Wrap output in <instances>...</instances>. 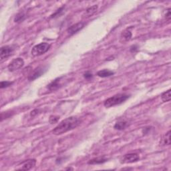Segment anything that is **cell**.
I'll use <instances>...</instances> for the list:
<instances>
[{"label": "cell", "instance_id": "8fae6325", "mask_svg": "<svg viewBox=\"0 0 171 171\" xmlns=\"http://www.w3.org/2000/svg\"><path fill=\"white\" fill-rule=\"evenodd\" d=\"M132 32L130 30V29H126L122 33L121 36H120V41L122 42H126L129 41L132 37Z\"/></svg>", "mask_w": 171, "mask_h": 171}, {"label": "cell", "instance_id": "30bf717a", "mask_svg": "<svg viewBox=\"0 0 171 171\" xmlns=\"http://www.w3.org/2000/svg\"><path fill=\"white\" fill-rule=\"evenodd\" d=\"M62 77H60V78H58L55 79L54 80H53L52 82H51L50 84H48V86H47V88L51 91L57 90V89L59 88L61 86L60 82H61V80H62Z\"/></svg>", "mask_w": 171, "mask_h": 171}, {"label": "cell", "instance_id": "44dd1931", "mask_svg": "<svg viewBox=\"0 0 171 171\" xmlns=\"http://www.w3.org/2000/svg\"><path fill=\"white\" fill-rule=\"evenodd\" d=\"M60 117L57 116H51L50 117V124H55L56 122H58V120H59Z\"/></svg>", "mask_w": 171, "mask_h": 171}, {"label": "cell", "instance_id": "3957f363", "mask_svg": "<svg viewBox=\"0 0 171 171\" xmlns=\"http://www.w3.org/2000/svg\"><path fill=\"white\" fill-rule=\"evenodd\" d=\"M51 45L46 42H42L35 46L31 51L32 55L34 56H39L43 55L50 50Z\"/></svg>", "mask_w": 171, "mask_h": 171}, {"label": "cell", "instance_id": "cb8c5ba5", "mask_svg": "<svg viewBox=\"0 0 171 171\" xmlns=\"http://www.w3.org/2000/svg\"><path fill=\"white\" fill-rule=\"evenodd\" d=\"M38 112H39V110L35 109V110H34L31 112V113H30V114H31L32 116H36V114H37V113H38Z\"/></svg>", "mask_w": 171, "mask_h": 171}, {"label": "cell", "instance_id": "7c38bea8", "mask_svg": "<svg viewBox=\"0 0 171 171\" xmlns=\"http://www.w3.org/2000/svg\"><path fill=\"white\" fill-rule=\"evenodd\" d=\"M114 74V72L111 71V70H100V71L98 72L97 75L100 78H107V77H110L113 76Z\"/></svg>", "mask_w": 171, "mask_h": 171}, {"label": "cell", "instance_id": "5bb4252c", "mask_svg": "<svg viewBox=\"0 0 171 171\" xmlns=\"http://www.w3.org/2000/svg\"><path fill=\"white\" fill-rule=\"evenodd\" d=\"M128 126V122L126 121H120L116 123V125H114V128L116 130H122L125 129Z\"/></svg>", "mask_w": 171, "mask_h": 171}, {"label": "cell", "instance_id": "2e32d148", "mask_svg": "<svg viewBox=\"0 0 171 171\" xmlns=\"http://www.w3.org/2000/svg\"><path fill=\"white\" fill-rule=\"evenodd\" d=\"M107 159L104 158H96L90 160L88 162L89 165H98V164H102L106 162Z\"/></svg>", "mask_w": 171, "mask_h": 171}, {"label": "cell", "instance_id": "9c48e42d", "mask_svg": "<svg viewBox=\"0 0 171 171\" xmlns=\"http://www.w3.org/2000/svg\"><path fill=\"white\" fill-rule=\"evenodd\" d=\"M36 159H30V160L25 161V162L23 163L22 167L20 168V170H29L33 167H34V166L36 165Z\"/></svg>", "mask_w": 171, "mask_h": 171}, {"label": "cell", "instance_id": "7a4b0ae2", "mask_svg": "<svg viewBox=\"0 0 171 171\" xmlns=\"http://www.w3.org/2000/svg\"><path fill=\"white\" fill-rule=\"evenodd\" d=\"M130 97L129 95L126 94H118L114 95L113 96L108 98L105 100L104 105L106 108H110L117 106V105L122 104L126 100H127Z\"/></svg>", "mask_w": 171, "mask_h": 171}, {"label": "cell", "instance_id": "603a6c76", "mask_svg": "<svg viewBox=\"0 0 171 171\" xmlns=\"http://www.w3.org/2000/svg\"><path fill=\"white\" fill-rule=\"evenodd\" d=\"M84 77L86 80H90L93 78V75L90 72H86V73L84 74Z\"/></svg>", "mask_w": 171, "mask_h": 171}, {"label": "cell", "instance_id": "52a82bcc", "mask_svg": "<svg viewBox=\"0 0 171 171\" xmlns=\"http://www.w3.org/2000/svg\"><path fill=\"white\" fill-rule=\"evenodd\" d=\"M139 155L137 153H129L125 154L122 159V163H133L139 161Z\"/></svg>", "mask_w": 171, "mask_h": 171}, {"label": "cell", "instance_id": "d4e9b609", "mask_svg": "<svg viewBox=\"0 0 171 171\" xmlns=\"http://www.w3.org/2000/svg\"><path fill=\"white\" fill-rule=\"evenodd\" d=\"M138 50V47L137 46H132L130 47V51L132 52H134L135 51H137Z\"/></svg>", "mask_w": 171, "mask_h": 171}, {"label": "cell", "instance_id": "6da1fadb", "mask_svg": "<svg viewBox=\"0 0 171 171\" xmlns=\"http://www.w3.org/2000/svg\"><path fill=\"white\" fill-rule=\"evenodd\" d=\"M81 120L76 116H70L69 118L64 119V120L58 124L54 129L52 130V133L54 135H60L68 132L78 127L80 125Z\"/></svg>", "mask_w": 171, "mask_h": 171}, {"label": "cell", "instance_id": "ac0fdd59", "mask_svg": "<svg viewBox=\"0 0 171 171\" xmlns=\"http://www.w3.org/2000/svg\"><path fill=\"white\" fill-rule=\"evenodd\" d=\"M163 144L165 145H170V130L168 131V132L164 136L163 139Z\"/></svg>", "mask_w": 171, "mask_h": 171}, {"label": "cell", "instance_id": "ba28073f", "mask_svg": "<svg viewBox=\"0 0 171 171\" xmlns=\"http://www.w3.org/2000/svg\"><path fill=\"white\" fill-rule=\"evenodd\" d=\"M84 25H85V23L84 22H78L76 23V24H74L70 26V27L68 28L67 32L70 36H72L75 34H76L77 32H78L80 30H81L82 28H84Z\"/></svg>", "mask_w": 171, "mask_h": 171}, {"label": "cell", "instance_id": "8992f818", "mask_svg": "<svg viewBox=\"0 0 171 171\" xmlns=\"http://www.w3.org/2000/svg\"><path fill=\"white\" fill-rule=\"evenodd\" d=\"M14 48L10 46H4L1 47V51H0V58L1 60H4L9 57L12 54Z\"/></svg>", "mask_w": 171, "mask_h": 171}, {"label": "cell", "instance_id": "4fadbf2b", "mask_svg": "<svg viewBox=\"0 0 171 171\" xmlns=\"http://www.w3.org/2000/svg\"><path fill=\"white\" fill-rule=\"evenodd\" d=\"M98 8V6L97 5H94V6L88 8L85 11V13L84 15V17H90V16H92L93 14L96 12Z\"/></svg>", "mask_w": 171, "mask_h": 171}, {"label": "cell", "instance_id": "d6986e66", "mask_svg": "<svg viewBox=\"0 0 171 171\" xmlns=\"http://www.w3.org/2000/svg\"><path fill=\"white\" fill-rule=\"evenodd\" d=\"M13 82H9V81H2L1 82V84H0V88H5L8 87V86L12 85Z\"/></svg>", "mask_w": 171, "mask_h": 171}, {"label": "cell", "instance_id": "5b68a950", "mask_svg": "<svg viewBox=\"0 0 171 171\" xmlns=\"http://www.w3.org/2000/svg\"><path fill=\"white\" fill-rule=\"evenodd\" d=\"M24 65V61L21 58H18L15 59H13L11 62L9 63L8 68L9 72H15L16 70L20 69Z\"/></svg>", "mask_w": 171, "mask_h": 171}, {"label": "cell", "instance_id": "e0dca14e", "mask_svg": "<svg viewBox=\"0 0 171 171\" xmlns=\"http://www.w3.org/2000/svg\"><path fill=\"white\" fill-rule=\"evenodd\" d=\"M25 18H26L25 14L23 12H20L16 15L15 19H14V22L15 23H21L25 20Z\"/></svg>", "mask_w": 171, "mask_h": 171}, {"label": "cell", "instance_id": "7402d4cb", "mask_svg": "<svg viewBox=\"0 0 171 171\" xmlns=\"http://www.w3.org/2000/svg\"><path fill=\"white\" fill-rule=\"evenodd\" d=\"M165 17L166 18V20H167L169 21L170 20L171 18V13H170V8H168L167 9H166L165 11Z\"/></svg>", "mask_w": 171, "mask_h": 171}, {"label": "cell", "instance_id": "ffe728a7", "mask_svg": "<svg viewBox=\"0 0 171 171\" xmlns=\"http://www.w3.org/2000/svg\"><path fill=\"white\" fill-rule=\"evenodd\" d=\"M64 7L63 6V7H62V8L58 9L54 13H53L52 15L50 16V18H54L56 17H57V16H59L60 14L62 13L63 10H64Z\"/></svg>", "mask_w": 171, "mask_h": 171}, {"label": "cell", "instance_id": "9a60e30c", "mask_svg": "<svg viewBox=\"0 0 171 171\" xmlns=\"http://www.w3.org/2000/svg\"><path fill=\"white\" fill-rule=\"evenodd\" d=\"M161 99L164 102H169L171 99V90L170 89L163 92L161 95Z\"/></svg>", "mask_w": 171, "mask_h": 171}, {"label": "cell", "instance_id": "277c9868", "mask_svg": "<svg viewBox=\"0 0 171 171\" xmlns=\"http://www.w3.org/2000/svg\"><path fill=\"white\" fill-rule=\"evenodd\" d=\"M48 70L46 66H39L37 68L33 70L32 73L28 76V80L34 81L35 80L38 78L42 76Z\"/></svg>", "mask_w": 171, "mask_h": 171}]
</instances>
